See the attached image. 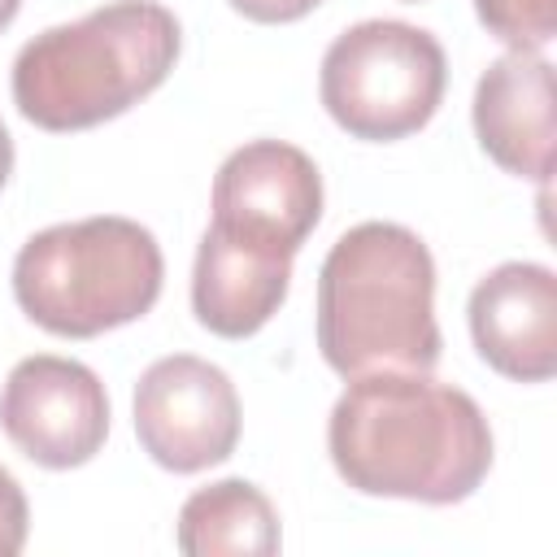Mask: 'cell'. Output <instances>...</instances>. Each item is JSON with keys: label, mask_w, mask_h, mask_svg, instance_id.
Instances as JSON below:
<instances>
[{"label": "cell", "mask_w": 557, "mask_h": 557, "mask_svg": "<svg viewBox=\"0 0 557 557\" xmlns=\"http://www.w3.org/2000/svg\"><path fill=\"white\" fill-rule=\"evenodd\" d=\"M339 479L361 496L457 505L492 470V426L474 396L426 370L348 379L326 422Z\"/></svg>", "instance_id": "cell-1"}, {"label": "cell", "mask_w": 557, "mask_h": 557, "mask_svg": "<svg viewBox=\"0 0 557 557\" xmlns=\"http://www.w3.org/2000/svg\"><path fill=\"white\" fill-rule=\"evenodd\" d=\"M178 48L183 26L161 0H109L22 44L13 104L52 135L100 126L152 96L170 78Z\"/></svg>", "instance_id": "cell-2"}, {"label": "cell", "mask_w": 557, "mask_h": 557, "mask_svg": "<svg viewBox=\"0 0 557 557\" xmlns=\"http://www.w3.org/2000/svg\"><path fill=\"white\" fill-rule=\"evenodd\" d=\"M435 261L400 222L344 231L318 270V352L344 374L431 370L440 361Z\"/></svg>", "instance_id": "cell-3"}, {"label": "cell", "mask_w": 557, "mask_h": 557, "mask_svg": "<svg viewBox=\"0 0 557 557\" xmlns=\"http://www.w3.org/2000/svg\"><path fill=\"white\" fill-rule=\"evenodd\" d=\"M161 278L157 235L100 213L35 231L13 261V300L48 335L96 339L144 318L161 296Z\"/></svg>", "instance_id": "cell-4"}, {"label": "cell", "mask_w": 557, "mask_h": 557, "mask_svg": "<svg viewBox=\"0 0 557 557\" xmlns=\"http://www.w3.org/2000/svg\"><path fill=\"white\" fill-rule=\"evenodd\" d=\"M448 87V61L431 30L370 17L335 35L322 57L318 96L339 131L392 144L422 131Z\"/></svg>", "instance_id": "cell-5"}, {"label": "cell", "mask_w": 557, "mask_h": 557, "mask_svg": "<svg viewBox=\"0 0 557 557\" xmlns=\"http://www.w3.org/2000/svg\"><path fill=\"white\" fill-rule=\"evenodd\" d=\"M139 448L174 474L226 461L239 444V396L222 366L174 352L152 361L135 383Z\"/></svg>", "instance_id": "cell-6"}, {"label": "cell", "mask_w": 557, "mask_h": 557, "mask_svg": "<svg viewBox=\"0 0 557 557\" xmlns=\"http://www.w3.org/2000/svg\"><path fill=\"white\" fill-rule=\"evenodd\" d=\"M0 426L44 470L87 466L109 435L104 383L74 357H22L0 387Z\"/></svg>", "instance_id": "cell-7"}, {"label": "cell", "mask_w": 557, "mask_h": 557, "mask_svg": "<svg viewBox=\"0 0 557 557\" xmlns=\"http://www.w3.org/2000/svg\"><path fill=\"white\" fill-rule=\"evenodd\" d=\"M322 218V174L309 152L283 139H252L235 148L213 178L218 231L296 257Z\"/></svg>", "instance_id": "cell-8"}, {"label": "cell", "mask_w": 557, "mask_h": 557, "mask_svg": "<svg viewBox=\"0 0 557 557\" xmlns=\"http://www.w3.org/2000/svg\"><path fill=\"white\" fill-rule=\"evenodd\" d=\"M470 339L479 357L513 379L544 383L557 370V278L540 261H505L470 292Z\"/></svg>", "instance_id": "cell-9"}, {"label": "cell", "mask_w": 557, "mask_h": 557, "mask_svg": "<svg viewBox=\"0 0 557 557\" xmlns=\"http://www.w3.org/2000/svg\"><path fill=\"white\" fill-rule=\"evenodd\" d=\"M479 148L509 174L548 183L553 174V61L535 48H509L474 87Z\"/></svg>", "instance_id": "cell-10"}, {"label": "cell", "mask_w": 557, "mask_h": 557, "mask_svg": "<svg viewBox=\"0 0 557 557\" xmlns=\"http://www.w3.org/2000/svg\"><path fill=\"white\" fill-rule=\"evenodd\" d=\"M292 257L261 244H244L218 226L200 235L191 270V309L196 322L222 339L257 335L287 300Z\"/></svg>", "instance_id": "cell-11"}, {"label": "cell", "mask_w": 557, "mask_h": 557, "mask_svg": "<svg viewBox=\"0 0 557 557\" xmlns=\"http://www.w3.org/2000/svg\"><path fill=\"white\" fill-rule=\"evenodd\" d=\"M178 553L187 557H270L278 553V513L248 479H218L178 509Z\"/></svg>", "instance_id": "cell-12"}, {"label": "cell", "mask_w": 557, "mask_h": 557, "mask_svg": "<svg viewBox=\"0 0 557 557\" xmlns=\"http://www.w3.org/2000/svg\"><path fill=\"white\" fill-rule=\"evenodd\" d=\"M479 22L509 48H544L557 35V0H474Z\"/></svg>", "instance_id": "cell-13"}, {"label": "cell", "mask_w": 557, "mask_h": 557, "mask_svg": "<svg viewBox=\"0 0 557 557\" xmlns=\"http://www.w3.org/2000/svg\"><path fill=\"white\" fill-rule=\"evenodd\" d=\"M30 531V505L22 483L0 466V557H17Z\"/></svg>", "instance_id": "cell-14"}, {"label": "cell", "mask_w": 557, "mask_h": 557, "mask_svg": "<svg viewBox=\"0 0 557 557\" xmlns=\"http://www.w3.org/2000/svg\"><path fill=\"white\" fill-rule=\"evenodd\" d=\"M322 0H231L235 13H244L248 22L261 26H283V22H300L305 13H313Z\"/></svg>", "instance_id": "cell-15"}, {"label": "cell", "mask_w": 557, "mask_h": 557, "mask_svg": "<svg viewBox=\"0 0 557 557\" xmlns=\"http://www.w3.org/2000/svg\"><path fill=\"white\" fill-rule=\"evenodd\" d=\"M9 174H13V139H9V131L0 122V187L9 183Z\"/></svg>", "instance_id": "cell-16"}, {"label": "cell", "mask_w": 557, "mask_h": 557, "mask_svg": "<svg viewBox=\"0 0 557 557\" xmlns=\"http://www.w3.org/2000/svg\"><path fill=\"white\" fill-rule=\"evenodd\" d=\"M17 9H22V0H0V30H9V22L17 17Z\"/></svg>", "instance_id": "cell-17"}, {"label": "cell", "mask_w": 557, "mask_h": 557, "mask_svg": "<svg viewBox=\"0 0 557 557\" xmlns=\"http://www.w3.org/2000/svg\"><path fill=\"white\" fill-rule=\"evenodd\" d=\"M409 4H413V0H409Z\"/></svg>", "instance_id": "cell-18"}]
</instances>
